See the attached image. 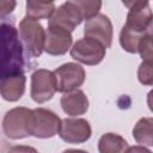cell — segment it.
<instances>
[{
	"label": "cell",
	"mask_w": 153,
	"mask_h": 153,
	"mask_svg": "<svg viewBox=\"0 0 153 153\" xmlns=\"http://www.w3.org/2000/svg\"><path fill=\"white\" fill-rule=\"evenodd\" d=\"M26 54L19 38L14 18L0 16V81L27 69Z\"/></svg>",
	"instance_id": "1"
},
{
	"label": "cell",
	"mask_w": 153,
	"mask_h": 153,
	"mask_svg": "<svg viewBox=\"0 0 153 153\" xmlns=\"http://www.w3.org/2000/svg\"><path fill=\"white\" fill-rule=\"evenodd\" d=\"M26 126L30 135L39 139H48L59 134L61 118L51 110L36 108L30 110Z\"/></svg>",
	"instance_id": "2"
},
{
	"label": "cell",
	"mask_w": 153,
	"mask_h": 153,
	"mask_svg": "<svg viewBox=\"0 0 153 153\" xmlns=\"http://www.w3.org/2000/svg\"><path fill=\"white\" fill-rule=\"evenodd\" d=\"M19 38L27 57L41 56L44 47L45 31L42 24L31 17H24L19 23Z\"/></svg>",
	"instance_id": "3"
},
{
	"label": "cell",
	"mask_w": 153,
	"mask_h": 153,
	"mask_svg": "<svg viewBox=\"0 0 153 153\" xmlns=\"http://www.w3.org/2000/svg\"><path fill=\"white\" fill-rule=\"evenodd\" d=\"M56 91L66 93L72 90L78 88L82 85L86 78L85 69L74 62H67L57 67L54 72Z\"/></svg>",
	"instance_id": "4"
},
{
	"label": "cell",
	"mask_w": 153,
	"mask_h": 153,
	"mask_svg": "<svg viewBox=\"0 0 153 153\" xmlns=\"http://www.w3.org/2000/svg\"><path fill=\"white\" fill-rule=\"evenodd\" d=\"M105 49L106 48L98 41L85 37L73 44L71 49V56L80 63L94 66L102 62L105 57Z\"/></svg>",
	"instance_id": "5"
},
{
	"label": "cell",
	"mask_w": 153,
	"mask_h": 153,
	"mask_svg": "<svg viewBox=\"0 0 153 153\" xmlns=\"http://www.w3.org/2000/svg\"><path fill=\"white\" fill-rule=\"evenodd\" d=\"M56 92L55 76L51 71L37 69L31 75V98L36 103L50 100Z\"/></svg>",
	"instance_id": "6"
},
{
	"label": "cell",
	"mask_w": 153,
	"mask_h": 153,
	"mask_svg": "<svg viewBox=\"0 0 153 153\" xmlns=\"http://www.w3.org/2000/svg\"><path fill=\"white\" fill-rule=\"evenodd\" d=\"M30 109L27 108H14L6 112L2 120V129L7 137L12 140H19L29 136L27 131V116Z\"/></svg>",
	"instance_id": "7"
},
{
	"label": "cell",
	"mask_w": 153,
	"mask_h": 153,
	"mask_svg": "<svg viewBox=\"0 0 153 153\" xmlns=\"http://www.w3.org/2000/svg\"><path fill=\"white\" fill-rule=\"evenodd\" d=\"M85 37L92 38L102 43L105 48H109L112 43V24L110 19L105 14H96L88 19H86L84 26Z\"/></svg>",
	"instance_id": "8"
},
{
	"label": "cell",
	"mask_w": 153,
	"mask_h": 153,
	"mask_svg": "<svg viewBox=\"0 0 153 153\" xmlns=\"http://www.w3.org/2000/svg\"><path fill=\"white\" fill-rule=\"evenodd\" d=\"M91 126L84 118H66L61 121L59 135L68 143L78 145L86 142L91 137Z\"/></svg>",
	"instance_id": "9"
},
{
	"label": "cell",
	"mask_w": 153,
	"mask_h": 153,
	"mask_svg": "<svg viewBox=\"0 0 153 153\" xmlns=\"http://www.w3.org/2000/svg\"><path fill=\"white\" fill-rule=\"evenodd\" d=\"M72 41L73 38L69 31L56 26H48L43 50L49 55H63L71 48Z\"/></svg>",
	"instance_id": "10"
},
{
	"label": "cell",
	"mask_w": 153,
	"mask_h": 153,
	"mask_svg": "<svg viewBox=\"0 0 153 153\" xmlns=\"http://www.w3.org/2000/svg\"><path fill=\"white\" fill-rule=\"evenodd\" d=\"M81 22L82 18L78 10L66 1L65 4L54 10L53 14L49 17L48 26H56L72 32Z\"/></svg>",
	"instance_id": "11"
},
{
	"label": "cell",
	"mask_w": 153,
	"mask_h": 153,
	"mask_svg": "<svg viewBox=\"0 0 153 153\" xmlns=\"http://www.w3.org/2000/svg\"><path fill=\"white\" fill-rule=\"evenodd\" d=\"M152 10L149 4H141L129 8L126 25L139 32L152 31Z\"/></svg>",
	"instance_id": "12"
},
{
	"label": "cell",
	"mask_w": 153,
	"mask_h": 153,
	"mask_svg": "<svg viewBox=\"0 0 153 153\" xmlns=\"http://www.w3.org/2000/svg\"><path fill=\"white\" fill-rule=\"evenodd\" d=\"M60 103L62 110L72 117L84 115L88 109V99L86 94L78 88L66 92L61 97Z\"/></svg>",
	"instance_id": "13"
},
{
	"label": "cell",
	"mask_w": 153,
	"mask_h": 153,
	"mask_svg": "<svg viewBox=\"0 0 153 153\" xmlns=\"http://www.w3.org/2000/svg\"><path fill=\"white\" fill-rule=\"evenodd\" d=\"M26 78L24 73L10 75L0 81V94L5 100L17 102L22 98L25 91Z\"/></svg>",
	"instance_id": "14"
},
{
	"label": "cell",
	"mask_w": 153,
	"mask_h": 153,
	"mask_svg": "<svg viewBox=\"0 0 153 153\" xmlns=\"http://www.w3.org/2000/svg\"><path fill=\"white\" fill-rule=\"evenodd\" d=\"M128 148V142L124 137L118 134L106 133L102 135L98 141V149L100 153H120L126 152Z\"/></svg>",
	"instance_id": "15"
},
{
	"label": "cell",
	"mask_w": 153,
	"mask_h": 153,
	"mask_svg": "<svg viewBox=\"0 0 153 153\" xmlns=\"http://www.w3.org/2000/svg\"><path fill=\"white\" fill-rule=\"evenodd\" d=\"M55 0H26V16L33 19H49L56 8Z\"/></svg>",
	"instance_id": "16"
},
{
	"label": "cell",
	"mask_w": 153,
	"mask_h": 153,
	"mask_svg": "<svg viewBox=\"0 0 153 153\" xmlns=\"http://www.w3.org/2000/svg\"><path fill=\"white\" fill-rule=\"evenodd\" d=\"M133 137L141 146L153 145V120L151 117H143L137 121L133 129Z\"/></svg>",
	"instance_id": "17"
},
{
	"label": "cell",
	"mask_w": 153,
	"mask_h": 153,
	"mask_svg": "<svg viewBox=\"0 0 153 153\" xmlns=\"http://www.w3.org/2000/svg\"><path fill=\"white\" fill-rule=\"evenodd\" d=\"M145 33L146 32H139V31H135V30L128 27L127 25H124L120 33V43L126 51L135 54V53H137L139 42Z\"/></svg>",
	"instance_id": "18"
},
{
	"label": "cell",
	"mask_w": 153,
	"mask_h": 153,
	"mask_svg": "<svg viewBox=\"0 0 153 153\" xmlns=\"http://www.w3.org/2000/svg\"><path fill=\"white\" fill-rule=\"evenodd\" d=\"M80 13L82 19H88L99 13L102 7V0H67Z\"/></svg>",
	"instance_id": "19"
},
{
	"label": "cell",
	"mask_w": 153,
	"mask_h": 153,
	"mask_svg": "<svg viewBox=\"0 0 153 153\" xmlns=\"http://www.w3.org/2000/svg\"><path fill=\"white\" fill-rule=\"evenodd\" d=\"M137 51L140 53L142 61H152V31H148L142 36L137 45Z\"/></svg>",
	"instance_id": "20"
},
{
	"label": "cell",
	"mask_w": 153,
	"mask_h": 153,
	"mask_svg": "<svg viewBox=\"0 0 153 153\" xmlns=\"http://www.w3.org/2000/svg\"><path fill=\"white\" fill-rule=\"evenodd\" d=\"M137 78L139 81L143 85H152L153 84V63L152 61H142L137 69Z\"/></svg>",
	"instance_id": "21"
},
{
	"label": "cell",
	"mask_w": 153,
	"mask_h": 153,
	"mask_svg": "<svg viewBox=\"0 0 153 153\" xmlns=\"http://www.w3.org/2000/svg\"><path fill=\"white\" fill-rule=\"evenodd\" d=\"M16 0H0V16H8L16 8Z\"/></svg>",
	"instance_id": "22"
},
{
	"label": "cell",
	"mask_w": 153,
	"mask_h": 153,
	"mask_svg": "<svg viewBox=\"0 0 153 153\" xmlns=\"http://www.w3.org/2000/svg\"><path fill=\"white\" fill-rule=\"evenodd\" d=\"M123 5L128 8H131L134 6H137V5H141V4H148L149 0H122Z\"/></svg>",
	"instance_id": "23"
},
{
	"label": "cell",
	"mask_w": 153,
	"mask_h": 153,
	"mask_svg": "<svg viewBox=\"0 0 153 153\" xmlns=\"http://www.w3.org/2000/svg\"><path fill=\"white\" fill-rule=\"evenodd\" d=\"M126 152H146V153H149L151 151L145 148V146L141 145V147H131V148H127Z\"/></svg>",
	"instance_id": "24"
}]
</instances>
